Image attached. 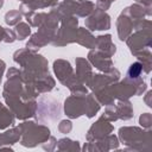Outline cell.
<instances>
[{
    "label": "cell",
    "mask_w": 152,
    "mask_h": 152,
    "mask_svg": "<svg viewBox=\"0 0 152 152\" xmlns=\"http://www.w3.org/2000/svg\"><path fill=\"white\" fill-rule=\"evenodd\" d=\"M140 71H141V65H140L139 63H134V64L129 68L128 75H129L131 78H133V77H138L139 74H140Z\"/></svg>",
    "instance_id": "1"
}]
</instances>
